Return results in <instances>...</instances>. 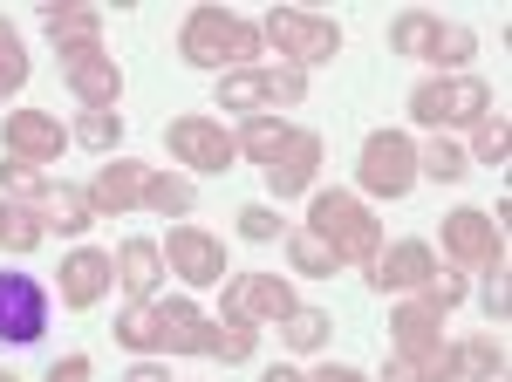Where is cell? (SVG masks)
Segmentation results:
<instances>
[{
    "instance_id": "obj_31",
    "label": "cell",
    "mask_w": 512,
    "mask_h": 382,
    "mask_svg": "<svg viewBox=\"0 0 512 382\" xmlns=\"http://www.w3.org/2000/svg\"><path fill=\"white\" fill-rule=\"evenodd\" d=\"M472 157H478V164H492V171H499V164L512 157V123H506L499 110L472 123Z\"/></svg>"
},
{
    "instance_id": "obj_44",
    "label": "cell",
    "mask_w": 512,
    "mask_h": 382,
    "mask_svg": "<svg viewBox=\"0 0 512 382\" xmlns=\"http://www.w3.org/2000/svg\"><path fill=\"white\" fill-rule=\"evenodd\" d=\"M7 48H21V35H14V28L0 21V55H7Z\"/></svg>"
},
{
    "instance_id": "obj_34",
    "label": "cell",
    "mask_w": 512,
    "mask_h": 382,
    "mask_svg": "<svg viewBox=\"0 0 512 382\" xmlns=\"http://www.w3.org/2000/svg\"><path fill=\"white\" fill-rule=\"evenodd\" d=\"M383 382H458V369H451V348L431 355V362H403V355H390V362H383Z\"/></svg>"
},
{
    "instance_id": "obj_16",
    "label": "cell",
    "mask_w": 512,
    "mask_h": 382,
    "mask_svg": "<svg viewBox=\"0 0 512 382\" xmlns=\"http://www.w3.org/2000/svg\"><path fill=\"white\" fill-rule=\"evenodd\" d=\"M0 137H7V157H21V164H55V157L69 151V130L48 110H14L0 123Z\"/></svg>"
},
{
    "instance_id": "obj_14",
    "label": "cell",
    "mask_w": 512,
    "mask_h": 382,
    "mask_svg": "<svg viewBox=\"0 0 512 382\" xmlns=\"http://www.w3.org/2000/svg\"><path fill=\"white\" fill-rule=\"evenodd\" d=\"M41 28L55 41V62H76V55H96L103 48V7L96 0H48L41 7Z\"/></svg>"
},
{
    "instance_id": "obj_3",
    "label": "cell",
    "mask_w": 512,
    "mask_h": 382,
    "mask_svg": "<svg viewBox=\"0 0 512 382\" xmlns=\"http://www.w3.org/2000/svg\"><path fill=\"white\" fill-rule=\"evenodd\" d=\"M308 232H315L335 260H349V267H369L383 253V226L369 219V205L355 191H335V185L308 198Z\"/></svg>"
},
{
    "instance_id": "obj_45",
    "label": "cell",
    "mask_w": 512,
    "mask_h": 382,
    "mask_svg": "<svg viewBox=\"0 0 512 382\" xmlns=\"http://www.w3.org/2000/svg\"><path fill=\"white\" fill-rule=\"evenodd\" d=\"M0 382H21V376H14V369H0Z\"/></svg>"
},
{
    "instance_id": "obj_25",
    "label": "cell",
    "mask_w": 512,
    "mask_h": 382,
    "mask_svg": "<svg viewBox=\"0 0 512 382\" xmlns=\"http://www.w3.org/2000/svg\"><path fill=\"white\" fill-rule=\"evenodd\" d=\"M451 369L472 382H506V348H499V335H472L451 348Z\"/></svg>"
},
{
    "instance_id": "obj_29",
    "label": "cell",
    "mask_w": 512,
    "mask_h": 382,
    "mask_svg": "<svg viewBox=\"0 0 512 382\" xmlns=\"http://www.w3.org/2000/svg\"><path fill=\"white\" fill-rule=\"evenodd\" d=\"M417 178H431V185H458V178H465V151H458L451 137L417 144Z\"/></svg>"
},
{
    "instance_id": "obj_27",
    "label": "cell",
    "mask_w": 512,
    "mask_h": 382,
    "mask_svg": "<svg viewBox=\"0 0 512 382\" xmlns=\"http://www.w3.org/2000/svg\"><path fill=\"white\" fill-rule=\"evenodd\" d=\"M192 205H198L192 178H171V171H151V178H144V212H158V219H185Z\"/></svg>"
},
{
    "instance_id": "obj_11",
    "label": "cell",
    "mask_w": 512,
    "mask_h": 382,
    "mask_svg": "<svg viewBox=\"0 0 512 382\" xmlns=\"http://www.w3.org/2000/svg\"><path fill=\"white\" fill-rule=\"evenodd\" d=\"M48 328V287L21 267H0V342L28 348Z\"/></svg>"
},
{
    "instance_id": "obj_32",
    "label": "cell",
    "mask_w": 512,
    "mask_h": 382,
    "mask_svg": "<svg viewBox=\"0 0 512 382\" xmlns=\"http://www.w3.org/2000/svg\"><path fill=\"white\" fill-rule=\"evenodd\" d=\"M287 260H294L301 273H315V280H328V273L342 267V260H335V253H328L308 226H287Z\"/></svg>"
},
{
    "instance_id": "obj_24",
    "label": "cell",
    "mask_w": 512,
    "mask_h": 382,
    "mask_svg": "<svg viewBox=\"0 0 512 382\" xmlns=\"http://www.w3.org/2000/svg\"><path fill=\"white\" fill-rule=\"evenodd\" d=\"M35 219H41V232L55 226V232H69V239L96 226V212H89V198H82L76 185H48V198L35 205Z\"/></svg>"
},
{
    "instance_id": "obj_36",
    "label": "cell",
    "mask_w": 512,
    "mask_h": 382,
    "mask_svg": "<svg viewBox=\"0 0 512 382\" xmlns=\"http://www.w3.org/2000/svg\"><path fill=\"white\" fill-rule=\"evenodd\" d=\"M417 301H424V307H437V314H451V307L465 301V273H458V267H437L431 280L417 287Z\"/></svg>"
},
{
    "instance_id": "obj_2",
    "label": "cell",
    "mask_w": 512,
    "mask_h": 382,
    "mask_svg": "<svg viewBox=\"0 0 512 382\" xmlns=\"http://www.w3.org/2000/svg\"><path fill=\"white\" fill-rule=\"evenodd\" d=\"M178 55L192 69H260V21H239L226 7H192L178 28Z\"/></svg>"
},
{
    "instance_id": "obj_10",
    "label": "cell",
    "mask_w": 512,
    "mask_h": 382,
    "mask_svg": "<svg viewBox=\"0 0 512 382\" xmlns=\"http://www.w3.org/2000/svg\"><path fill=\"white\" fill-rule=\"evenodd\" d=\"M437 239H444V253L458 260V267H506V232H499V219L492 212H478V205H458L444 226H437Z\"/></svg>"
},
{
    "instance_id": "obj_37",
    "label": "cell",
    "mask_w": 512,
    "mask_h": 382,
    "mask_svg": "<svg viewBox=\"0 0 512 382\" xmlns=\"http://www.w3.org/2000/svg\"><path fill=\"white\" fill-rule=\"evenodd\" d=\"M233 226L246 232V239H253V246H267V239H287V219H280L274 205H246V212H239Z\"/></svg>"
},
{
    "instance_id": "obj_13",
    "label": "cell",
    "mask_w": 512,
    "mask_h": 382,
    "mask_svg": "<svg viewBox=\"0 0 512 382\" xmlns=\"http://www.w3.org/2000/svg\"><path fill=\"white\" fill-rule=\"evenodd\" d=\"M158 253L171 260V273L185 287H219L226 280V246H219V232H205V226H171Z\"/></svg>"
},
{
    "instance_id": "obj_23",
    "label": "cell",
    "mask_w": 512,
    "mask_h": 382,
    "mask_svg": "<svg viewBox=\"0 0 512 382\" xmlns=\"http://www.w3.org/2000/svg\"><path fill=\"white\" fill-rule=\"evenodd\" d=\"M294 137H301V130H294L287 116H246V130H239L233 144H239V157H253L260 171H274L280 157L294 151Z\"/></svg>"
},
{
    "instance_id": "obj_41",
    "label": "cell",
    "mask_w": 512,
    "mask_h": 382,
    "mask_svg": "<svg viewBox=\"0 0 512 382\" xmlns=\"http://www.w3.org/2000/svg\"><path fill=\"white\" fill-rule=\"evenodd\" d=\"M123 382H171V376H164V362L144 355V362H130V369H123Z\"/></svg>"
},
{
    "instance_id": "obj_6",
    "label": "cell",
    "mask_w": 512,
    "mask_h": 382,
    "mask_svg": "<svg viewBox=\"0 0 512 382\" xmlns=\"http://www.w3.org/2000/svg\"><path fill=\"white\" fill-rule=\"evenodd\" d=\"M355 178H362L369 198H390V205L410 198V185H417V144L403 130H369L362 157H355Z\"/></svg>"
},
{
    "instance_id": "obj_5",
    "label": "cell",
    "mask_w": 512,
    "mask_h": 382,
    "mask_svg": "<svg viewBox=\"0 0 512 382\" xmlns=\"http://www.w3.org/2000/svg\"><path fill=\"white\" fill-rule=\"evenodd\" d=\"M478 116H492V89L478 76H431L410 89V123H424V130H451V123H478Z\"/></svg>"
},
{
    "instance_id": "obj_28",
    "label": "cell",
    "mask_w": 512,
    "mask_h": 382,
    "mask_svg": "<svg viewBox=\"0 0 512 382\" xmlns=\"http://www.w3.org/2000/svg\"><path fill=\"white\" fill-rule=\"evenodd\" d=\"M48 171L41 164H21V157H0V198H21V205H41L48 198Z\"/></svg>"
},
{
    "instance_id": "obj_18",
    "label": "cell",
    "mask_w": 512,
    "mask_h": 382,
    "mask_svg": "<svg viewBox=\"0 0 512 382\" xmlns=\"http://www.w3.org/2000/svg\"><path fill=\"white\" fill-rule=\"evenodd\" d=\"M390 342L403 362H431V355H444V314L437 307H424L417 294L410 301L390 307Z\"/></svg>"
},
{
    "instance_id": "obj_20",
    "label": "cell",
    "mask_w": 512,
    "mask_h": 382,
    "mask_svg": "<svg viewBox=\"0 0 512 382\" xmlns=\"http://www.w3.org/2000/svg\"><path fill=\"white\" fill-rule=\"evenodd\" d=\"M62 82L82 96V110H117L123 96V69L96 48V55H76V62H62Z\"/></svg>"
},
{
    "instance_id": "obj_42",
    "label": "cell",
    "mask_w": 512,
    "mask_h": 382,
    "mask_svg": "<svg viewBox=\"0 0 512 382\" xmlns=\"http://www.w3.org/2000/svg\"><path fill=\"white\" fill-rule=\"evenodd\" d=\"M308 382H369V376H362V369H342V362H335V369H315Z\"/></svg>"
},
{
    "instance_id": "obj_15",
    "label": "cell",
    "mask_w": 512,
    "mask_h": 382,
    "mask_svg": "<svg viewBox=\"0 0 512 382\" xmlns=\"http://www.w3.org/2000/svg\"><path fill=\"white\" fill-rule=\"evenodd\" d=\"M362 273H369V287H376V294H403V301H410V294L437 273V260H431V246H424V239H396V246H383Z\"/></svg>"
},
{
    "instance_id": "obj_35",
    "label": "cell",
    "mask_w": 512,
    "mask_h": 382,
    "mask_svg": "<svg viewBox=\"0 0 512 382\" xmlns=\"http://www.w3.org/2000/svg\"><path fill=\"white\" fill-rule=\"evenodd\" d=\"M253 342H260V335H253L246 321H212V348H205V355H219V362H246Z\"/></svg>"
},
{
    "instance_id": "obj_30",
    "label": "cell",
    "mask_w": 512,
    "mask_h": 382,
    "mask_svg": "<svg viewBox=\"0 0 512 382\" xmlns=\"http://www.w3.org/2000/svg\"><path fill=\"white\" fill-rule=\"evenodd\" d=\"M69 144H82V151H96V157H110V151L123 144V116H117V110H89L76 130H69Z\"/></svg>"
},
{
    "instance_id": "obj_40",
    "label": "cell",
    "mask_w": 512,
    "mask_h": 382,
    "mask_svg": "<svg viewBox=\"0 0 512 382\" xmlns=\"http://www.w3.org/2000/svg\"><path fill=\"white\" fill-rule=\"evenodd\" d=\"M96 369H89V355H62L55 369H48V382H89Z\"/></svg>"
},
{
    "instance_id": "obj_9",
    "label": "cell",
    "mask_w": 512,
    "mask_h": 382,
    "mask_svg": "<svg viewBox=\"0 0 512 382\" xmlns=\"http://www.w3.org/2000/svg\"><path fill=\"white\" fill-rule=\"evenodd\" d=\"M294 287L287 280H274V273H239V280H219V314L226 321H246V328H260V321H287L294 314Z\"/></svg>"
},
{
    "instance_id": "obj_8",
    "label": "cell",
    "mask_w": 512,
    "mask_h": 382,
    "mask_svg": "<svg viewBox=\"0 0 512 382\" xmlns=\"http://www.w3.org/2000/svg\"><path fill=\"white\" fill-rule=\"evenodd\" d=\"M308 96V69H287V62H260V69H233V76L219 82V110H287V103H301Z\"/></svg>"
},
{
    "instance_id": "obj_19",
    "label": "cell",
    "mask_w": 512,
    "mask_h": 382,
    "mask_svg": "<svg viewBox=\"0 0 512 382\" xmlns=\"http://www.w3.org/2000/svg\"><path fill=\"white\" fill-rule=\"evenodd\" d=\"M110 253H96V246H76L69 260H62V273H55V294H62V307H96L103 294H110Z\"/></svg>"
},
{
    "instance_id": "obj_43",
    "label": "cell",
    "mask_w": 512,
    "mask_h": 382,
    "mask_svg": "<svg viewBox=\"0 0 512 382\" xmlns=\"http://www.w3.org/2000/svg\"><path fill=\"white\" fill-rule=\"evenodd\" d=\"M260 382H308V376H301V369H267Z\"/></svg>"
},
{
    "instance_id": "obj_4",
    "label": "cell",
    "mask_w": 512,
    "mask_h": 382,
    "mask_svg": "<svg viewBox=\"0 0 512 382\" xmlns=\"http://www.w3.org/2000/svg\"><path fill=\"white\" fill-rule=\"evenodd\" d=\"M390 48L396 55H410V62H437V69H458V62H472L478 55V35L465 21H437L424 7H410V14H396L390 21Z\"/></svg>"
},
{
    "instance_id": "obj_26",
    "label": "cell",
    "mask_w": 512,
    "mask_h": 382,
    "mask_svg": "<svg viewBox=\"0 0 512 382\" xmlns=\"http://www.w3.org/2000/svg\"><path fill=\"white\" fill-rule=\"evenodd\" d=\"M328 335H335V314H328V307H294V314L280 321V342L294 348V355H315V348H328Z\"/></svg>"
},
{
    "instance_id": "obj_21",
    "label": "cell",
    "mask_w": 512,
    "mask_h": 382,
    "mask_svg": "<svg viewBox=\"0 0 512 382\" xmlns=\"http://www.w3.org/2000/svg\"><path fill=\"white\" fill-rule=\"evenodd\" d=\"M321 157H328V144H321L315 130H301V137H294V151H287V157L274 164V171H267V185H274V198H301V191H315Z\"/></svg>"
},
{
    "instance_id": "obj_22",
    "label": "cell",
    "mask_w": 512,
    "mask_h": 382,
    "mask_svg": "<svg viewBox=\"0 0 512 382\" xmlns=\"http://www.w3.org/2000/svg\"><path fill=\"white\" fill-rule=\"evenodd\" d=\"M117 280H123L130 301H158V280H164L158 239H123V246H117Z\"/></svg>"
},
{
    "instance_id": "obj_1",
    "label": "cell",
    "mask_w": 512,
    "mask_h": 382,
    "mask_svg": "<svg viewBox=\"0 0 512 382\" xmlns=\"http://www.w3.org/2000/svg\"><path fill=\"white\" fill-rule=\"evenodd\" d=\"M117 342L137 355H205L212 348V321L192 301H130L117 314Z\"/></svg>"
},
{
    "instance_id": "obj_17",
    "label": "cell",
    "mask_w": 512,
    "mask_h": 382,
    "mask_svg": "<svg viewBox=\"0 0 512 382\" xmlns=\"http://www.w3.org/2000/svg\"><path fill=\"white\" fill-rule=\"evenodd\" d=\"M144 178H151V164H137V157H103V171L89 178V212H137L144 205Z\"/></svg>"
},
{
    "instance_id": "obj_7",
    "label": "cell",
    "mask_w": 512,
    "mask_h": 382,
    "mask_svg": "<svg viewBox=\"0 0 512 382\" xmlns=\"http://www.w3.org/2000/svg\"><path fill=\"white\" fill-rule=\"evenodd\" d=\"M260 41H274L280 62L301 69V62H328V55L342 48V28H335L328 14H308V7H274V14L260 21Z\"/></svg>"
},
{
    "instance_id": "obj_38",
    "label": "cell",
    "mask_w": 512,
    "mask_h": 382,
    "mask_svg": "<svg viewBox=\"0 0 512 382\" xmlns=\"http://www.w3.org/2000/svg\"><path fill=\"white\" fill-rule=\"evenodd\" d=\"M21 82H28V55H21V48H7V55H0V103H7Z\"/></svg>"
},
{
    "instance_id": "obj_39",
    "label": "cell",
    "mask_w": 512,
    "mask_h": 382,
    "mask_svg": "<svg viewBox=\"0 0 512 382\" xmlns=\"http://www.w3.org/2000/svg\"><path fill=\"white\" fill-rule=\"evenodd\" d=\"M478 301H485V314H492V321H506V267H492V273H485Z\"/></svg>"
},
{
    "instance_id": "obj_12",
    "label": "cell",
    "mask_w": 512,
    "mask_h": 382,
    "mask_svg": "<svg viewBox=\"0 0 512 382\" xmlns=\"http://www.w3.org/2000/svg\"><path fill=\"white\" fill-rule=\"evenodd\" d=\"M164 144H171V157L185 171H226L239 157L233 130H219V116H171L164 123Z\"/></svg>"
},
{
    "instance_id": "obj_33",
    "label": "cell",
    "mask_w": 512,
    "mask_h": 382,
    "mask_svg": "<svg viewBox=\"0 0 512 382\" xmlns=\"http://www.w3.org/2000/svg\"><path fill=\"white\" fill-rule=\"evenodd\" d=\"M0 246H7V253H35L41 246V219L28 205H7V198H0Z\"/></svg>"
}]
</instances>
